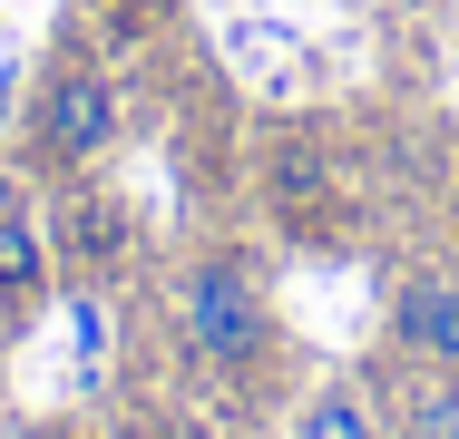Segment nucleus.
<instances>
[{
    "mask_svg": "<svg viewBox=\"0 0 459 439\" xmlns=\"http://www.w3.org/2000/svg\"><path fill=\"white\" fill-rule=\"evenodd\" d=\"M293 439H391V430H381V400H371L362 381H323L293 410Z\"/></svg>",
    "mask_w": 459,
    "mask_h": 439,
    "instance_id": "7",
    "label": "nucleus"
},
{
    "mask_svg": "<svg viewBox=\"0 0 459 439\" xmlns=\"http://www.w3.org/2000/svg\"><path fill=\"white\" fill-rule=\"evenodd\" d=\"M49 293H59V245H49V215H39V205H10V215H0V332H20Z\"/></svg>",
    "mask_w": 459,
    "mask_h": 439,
    "instance_id": "4",
    "label": "nucleus"
},
{
    "mask_svg": "<svg viewBox=\"0 0 459 439\" xmlns=\"http://www.w3.org/2000/svg\"><path fill=\"white\" fill-rule=\"evenodd\" d=\"M117 127H127V108H117V79H108V59L89 49H59L39 88H30V108H20V167L39 176H79L108 167L117 157Z\"/></svg>",
    "mask_w": 459,
    "mask_h": 439,
    "instance_id": "2",
    "label": "nucleus"
},
{
    "mask_svg": "<svg viewBox=\"0 0 459 439\" xmlns=\"http://www.w3.org/2000/svg\"><path fill=\"white\" fill-rule=\"evenodd\" d=\"M371 400H381V430H391V439H459V371L401 361V381L371 391Z\"/></svg>",
    "mask_w": 459,
    "mask_h": 439,
    "instance_id": "5",
    "label": "nucleus"
},
{
    "mask_svg": "<svg viewBox=\"0 0 459 439\" xmlns=\"http://www.w3.org/2000/svg\"><path fill=\"white\" fill-rule=\"evenodd\" d=\"M117 20H157V10H177V0H108Z\"/></svg>",
    "mask_w": 459,
    "mask_h": 439,
    "instance_id": "9",
    "label": "nucleus"
},
{
    "mask_svg": "<svg viewBox=\"0 0 459 439\" xmlns=\"http://www.w3.org/2000/svg\"><path fill=\"white\" fill-rule=\"evenodd\" d=\"M381 342L391 361H420V371H459V273H401L391 303H381Z\"/></svg>",
    "mask_w": 459,
    "mask_h": 439,
    "instance_id": "3",
    "label": "nucleus"
},
{
    "mask_svg": "<svg viewBox=\"0 0 459 439\" xmlns=\"http://www.w3.org/2000/svg\"><path fill=\"white\" fill-rule=\"evenodd\" d=\"M10 205H30V167H20V157H0V215H10Z\"/></svg>",
    "mask_w": 459,
    "mask_h": 439,
    "instance_id": "8",
    "label": "nucleus"
},
{
    "mask_svg": "<svg viewBox=\"0 0 459 439\" xmlns=\"http://www.w3.org/2000/svg\"><path fill=\"white\" fill-rule=\"evenodd\" d=\"M167 323H177V351L205 371V381H255L274 361V293L264 273L235 254V245H195V254L167 273Z\"/></svg>",
    "mask_w": 459,
    "mask_h": 439,
    "instance_id": "1",
    "label": "nucleus"
},
{
    "mask_svg": "<svg viewBox=\"0 0 459 439\" xmlns=\"http://www.w3.org/2000/svg\"><path fill=\"white\" fill-rule=\"evenodd\" d=\"M49 245H59L69 273H98V263H117V245H127V215H117L108 195H69L59 225H49Z\"/></svg>",
    "mask_w": 459,
    "mask_h": 439,
    "instance_id": "6",
    "label": "nucleus"
}]
</instances>
